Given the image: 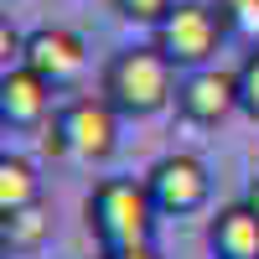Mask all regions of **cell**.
<instances>
[{
    "instance_id": "6da1fadb",
    "label": "cell",
    "mask_w": 259,
    "mask_h": 259,
    "mask_svg": "<svg viewBox=\"0 0 259 259\" xmlns=\"http://www.w3.org/2000/svg\"><path fill=\"white\" fill-rule=\"evenodd\" d=\"M89 233L99 239L104 254H130V249H145L150 244V228H156V202H150L145 182H130V177H109L89 192Z\"/></svg>"
},
{
    "instance_id": "7a4b0ae2",
    "label": "cell",
    "mask_w": 259,
    "mask_h": 259,
    "mask_svg": "<svg viewBox=\"0 0 259 259\" xmlns=\"http://www.w3.org/2000/svg\"><path fill=\"white\" fill-rule=\"evenodd\" d=\"M104 99L130 119H150L177 104V68L156 47H124L104 68Z\"/></svg>"
},
{
    "instance_id": "3957f363",
    "label": "cell",
    "mask_w": 259,
    "mask_h": 259,
    "mask_svg": "<svg viewBox=\"0 0 259 259\" xmlns=\"http://www.w3.org/2000/svg\"><path fill=\"white\" fill-rule=\"evenodd\" d=\"M228 11L223 6H212V0H177V6L166 11L161 26H150L156 36H150V47H156L171 68H207L212 52L223 47V36H228Z\"/></svg>"
},
{
    "instance_id": "277c9868",
    "label": "cell",
    "mask_w": 259,
    "mask_h": 259,
    "mask_svg": "<svg viewBox=\"0 0 259 259\" xmlns=\"http://www.w3.org/2000/svg\"><path fill=\"white\" fill-rule=\"evenodd\" d=\"M145 192H150V202H156L161 218H187V212L207 207V197H212V177H207V166H202L197 156L177 150V156H161L156 166H150Z\"/></svg>"
},
{
    "instance_id": "5b68a950",
    "label": "cell",
    "mask_w": 259,
    "mask_h": 259,
    "mask_svg": "<svg viewBox=\"0 0 259 259\" xmlns=\"http://www.w3.org/2000/svg\"><path fill=\"white\" fill-rule=\"evenodd\" d=\"M57 124H62V140H68V156H78V161H109L119 145V109L104 94L73 99L57 114Z\"/></svg>"
},
{
    "instance_id": "8992f818",
    "label": "cell",
    "mask_w": 259,
    "mask_h": 259,
    "mask_svg": "<svg viewBox=\"0 0 259 259\" xmlns=\"http://www.w3.org/2000/svg\"><path fill=\"white\" fill-rule=\"evenodd\" d=\"M21 68H31L47 89H68V83L89 68V41H83L73 26H41V31L26 36Z\"/></svg>"
},
{
    "instance_id": "52a82bcc",
    "label": "cell",
    "mask_w": 259,
    "mask_h": 259,
    "mask_svg": "<svg viewBox=\"0 0 259 259\" xmlns=\"http://www.w3.org/2000/svg\"><path fill=\"white\" fill-rule=\"evenodd\" d=\"M239 104V73H223V68H197L192 78L177 83V114L187 124H223Z\"/></svg>"
},
{
    "instance_id": "ba28073f",
    "label": "cell",
    "mask_w": 259,
    "mask_h": 259,
    "mask_svg": "<svg viewBox=\"0 0 259 259\" xmlns=\"http://www.w3.org/2000/svg\"><path fill=\"white\" fill-rule=\"evenodd\" d=\"M52 109V89L31 68H6L0 78V119L6 130H41Z\"/></svg>"
},
{
    "instance_id": "9c48e42d",
    "label": "cell",
    "mask_w": 259,
    "mask_h": 259,
    "mask_svg": "<svg viewBox=\"0 0 259 259\" xmlns=\"http://www.w3.org/2000/svg\"><path fill=\"white\" fill-rule=\"evenodd\" d=\"M207 244H212V259H259V212L249 202L223 207L207 223Z\"/></svg>"
},
{
    "instance_id": "30bf717a",
    "label": "cell",
    "mask_w": 259,
    "mask_h": 259,
    "mask_svg": "<svg viewBox=\"0 0 259 259\" xmlns=\"http://www.w3.org/2000/svg\"><path fill=\"white\" fill-rule=\"evenodd\" d=\"M41 202V177L26 156H0V218H11V212Z\"/></svg>"
},
{
    "instance_id": "8fae6325",
    "label": "cell",
    "mask_w": 259,
    "mask_h": 259,
    "mask_svg": "<svg viewBox=\"0 0 259 259\" xmlns=\"http://www.w3.org/2000/svg\"><path fill=\"white\" fill-rule=\"evenodd\" d=\"M47 233H52V212H47V202H31V207L11 212V218H0V239H6V249H16V254L41 249V244H47Z\"/></svg>"
},
{
    "instance_id": "7c38bea8",
    "label": "cell",
    "mask_w": 259,
    "mask_h": 259,
    "mask_svg": "<svg viewBox=\"0 0 259 259\" xmlns=\"http://www.w3.org/2000/svg\"><path fill=\"white\" fill-rule=\"evenodd\" d=\"M239 104L249 119H259V47L239 62Z\"/></svg>"
},
{
    "instance_id": "4fadbf2b",
    "label": "cell",
    "mask_w": 259,
    "mask_h": 259,
    "mask_svg": "<svg viewBox=\"0 0 259 259\" xmlns=\"http://www.w3.org/2000/svg\"><path fill=\"white\" fill-rule=\"evenodd\" d=\"M171 6H177V0H114V11L124 21H140V26H161Z\"/></svg>"
},
{
    "instance_id": "5bb4252c",
    "label": "cell",
    "mask_w": 259,
    "mask_h": 259,
    "mask_svg": "<svg viewBox=\"0 0 259 259\" xmlns=\"http://www.w3.org/2000/svg\"><path fill=\"white\" fill-rule=\"evenodd\" d=\"M109 259H161V254L145 244V249H130V254H109Z\"/></svg>"
},
{
    "instance_id": "9a60e30c",
    "label": "cell",
    "mask_w": 259,
    "mask_h": 259,
    "mask_svg": "<svg viewBox=\"0 0 259 259\" xmlns=\"http://www.w3.org/2000/svg\"><path fill=\"white\" fill-rule=\"evenodd\" d=\"M244 202H249V207H254V212H259V177H254V182H249V192H244Z\"/></svg>"
},
{
    "instance_id": "2e32d148",
    "label": "cell",
    "mask_w": 259,
    "mask_h": 259,
    "mask_svg": "<svg viewBox=\"0 0 259 259\" xmlns=\"http://www.w3.org/2000/svg\"><path fill=\"white\" fill-rule=\"evenodd\" d=\"M99 259H109V254H99Z\"/></svg>"
}]
</instances>
